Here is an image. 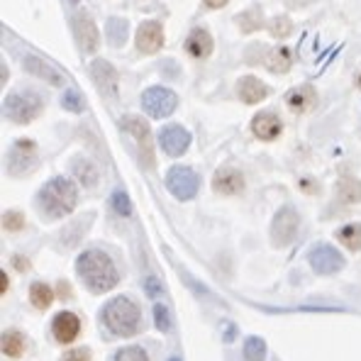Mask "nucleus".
Instances as JSON below:
<instances>
[{
    "mask_svg": "<svg viewBox=\"0 0 361 361\" xmlns=\"http://www.w3.org/2000/svg\"><path fill=\"white\" fill-rule=\"evenodd\" d=\"M76 271L90 293H105V290L115 288L120 283V274L115 269L113 259L100 249L83 252L76 262Z\"/></svg>",
    "mask_w": 361,
    "mask_h": 361,
    "instance_id": "nucleus-1",
    "label": "nucleus"
},
{
    "mask_svg": "<svg viewBox=\"0 0 361 361\" xmlns=\"http://www.w3.org/2000/svg\"><path fill=\"white\" fill-rule=\"evenodd\" d=\"M78 203V190L68 178L56 176L49 183H44L37 193V210L44 220H61L71 215Z\"/></svg>",
    "mask_w": 361,
    "mask_h": 361,
    "instance_id": "nucleus-2",
    "label": "nucleus"
},
{
    "mask_svg": "<svg viewBox=\"0 0 361 361\" xmlns=\"http://www.w3.org/2000/svg\"><path fill=\"white\" fill-rule=\"evenodd\" d=\"M100 317H103V322L113 334H118V337H132V334L140 330L142 315L135 300H130L127 295H120V298L110 300L100 310Z\"/></svg>",
    "mask_w": 361,
    "mask_h": 361,
    "instance_id": "nucleus-3",
    "label": "nucleus"
},
{
    "mask_svg": "<svg viewBox=\"0 0 361 361\" xmlns=\"http://www.w3.org/2000/svg\"><path fill=\"white\" fill-rule=\"evenodd\" d=\"M3 110L8 120L18 122V125H27V122L39 118L42 110H44V103H42V98L35 90H20V93H13L5 98Z\"/></svg>",
    "mask_w": 361,
    "mask_h": 361,
    "instance_id": "nucleus-4",
    "label": "nucleus"
},
{
    "mask_svg": "<svg viewBox=\"0 0 361 361\" xmlns=\"http://www.w3.org/2000/svg\"><path fill=\"white\" fill-rule=\"evenodd\" d=\"M176 93L169 88H161V86H154L149 90H145V95H142V108H145V113L149 115V118H169V115L176 110Z\"/></svg>",
    "mask_w": 361,
    "mask_h": 361,
    "instance_id": "nucleus-5",
    "label": "nucleus"
},
{
    "mask_svg": "<svg viewBox=\"0 0 361 361\" xmlns=\"http://www.w3.org/2000/svg\"><path fill=\"white\" fill-rule=\"evenodd\" d=\"M122 127H125L127 135L135 140L137 149H140V157H142V161L147 164V169H154V145H152L149 125H147L142 118H137V115H127V118L122 120Z\"/></svg>",
    "mask_w": 361,
    "mask_h": 361,
    "instance_id": "nucleus-6",
    "label": "nucleus"
},
{
    "mask_svg": "<svg viewBox=\"0 0 361 361\" xmlns=\"http://www.w3.org/2000/svg\"><path fill=\"white\" fill-rule=\"evenodd\" d=\"M37 166V145L32 140H18L8 152V171L13 176H25Z\"/></svg>",
    "mask_w": 361,
    "mask_h": 361,
    "instance_id": "nucleus-7",
    "label": "nucleus"
},
{
    "mask_svg": "<svg viewBox=\"0 0 361 361\" xmlns=\"http://www.w3.org/2000/svg\"><path fill=\"white\" fill-rule=\"evenodd\" d=\"M298 225H300V217L290 205L281 208L276 212L274 217V225H271V242L276 247H286V244L293 242V237L298 235Z\"/></svg>",
    "mask_w": 361,
    "mask_h": 361,
    "instance_id": "nucleus-8",
    "label": "nucleus"
},
{
    "mask_svg": "<svg viewBox=\"0 0 361 361\" xmlns=\"http://www.w3.org/2000/svg\"><path fill=\"white\" fill-rule=\"evenodd\" d=\"M198 173L188 166H173L171 171L166 173V188L176 195L178 200H190L195 193H198Z\"/></svg>",
    "mask_w": 361,
    "mask_h": 361,
    "instance_id": "nucleus-9",
    "label": "nucleus"
},
{
    "mask_svg": "<svg viewBox=\"0 0 361 361\" xmlns=\"http://www.w3.org/2000/svg\"><path fill=\"white\" fill-rule=\"evenodd\" d=\"M71 27H73V35H76L78 44H81V49L86 51V54H95L100 47V32L86 10H78V13L73 15Z\"/></svg>",
    "mask_w": 361,
    "mask_h": 361,
    "instance_id": "nucleus-10",
    "label": "nucleus"
},
{
    "mask_svg": "<svg viewBox=\"0 0 361 361\" xmlns=\"http://www.w3.org/2000/svg\"><path fill=\"white\" fill-rule=\"evenodd\" d=\"M307 262H310L315 274H322V276L334 274V271H339L344 267V257L334 247H330V244H317L310 252V257H307Z\"/></svg>",
    "mask_w": 361,
    "mask_h": 361,
    "instance_id": "nucleus-11",
    "label": "nucleus"
},
{
    "mask_svg": "<svg viewBox=\"0 0 361 361\" xmlns=\"http://www.w3.org/2000/svg\"><path fill=\"white\" fill-rule=\"evenodd\" d=\"M90 76H93V83L98 86L100 93L105 98H118V71L113 68V63L105 59H95L90 63Z\"/></svg>",
    "mask_w": 361,
    "mask_h": 361,
    "instance_id": "nucleus-12",
    "label": "nucleus"
},
{
    "mask_svg": "<svg viewBox=\"0 0 361 361\" xmlns=\"http://www.w3.org/2000/svg\"><path fill=\"white\" fill-rule=\"evenodd\" d=\"M135 44L142 54H157L164 47V27L159 20H147V23L140 25L135 37Z\"/></svg>",
    "mask_w": 361,
    "mask_h": 361,
    "instance_id": "nucleus-13",
    "label": "nucleus"
},
{
    "mask_svg": "<svg viewBox=\"0 0 361 361\" xmlns=\"http://www.w3.org/2000/svg\"><path fill=\"white\" fill-rule=\"evenodd\" d=\"M183 49L190 59L205 61V59H210L212 49H215V42H212V35L205 27H193L188 32V37H185Z\"/></svg>",
    "mask_w": 361,
    "mask_h": 361,
    "instance_id": "nucleus-14",
    "label": "nucleus"
},
{
    "mask_svg": "<svg viewBox=\"0 0 361 361\" xmlns=\"http://www.w3.org/2000/svg\"><path fill=\"white\" fill-rule=\"evenodd\" d=\"M244 185H247L244 173L235 166L217 169L215 176H212V190L220 195H240L244 190Z\"/></svg>",
    "mask_w": 361,
    "mask_h": 361,
    "instance_id": "nucleus-15",
    "label": "nucleus"
},
{
    "mask_svg": "<svg viewBox=\"0 0 361 361\" xmlns=\"http://www.w3.org/2000/svg\"><path fill=\"white\" fill-rule=\"evenodd\" d=\"M159 145L169 157H180L190 147V135L180 125H169L159 132Z\"/></svg>",
    "mask_w": 361,
    "mask_h": 361,
    "instance_id": "nucleus-16",
    "label": "nucleus"
},
{
    "mask_svg": "<svg viewBox=\"0 0 361 361\" xmlns=\"http://www.w3.org/2000/svg\"><path fill=\"white\" fill-rule=\"evenodd\" d=\"M252 132L257 140L274 142V140H279L281 132H283V122H281V118L276 113H271V110H267V113H257L252 120Z\"/></svg>",
    "mask_w": 361,
    "mask_h": 361,
    "instance_id": "nucleus-17",
    "label": "nucleus"
},
{
    "mask_svg": "<svg viewBox=\"0 0 361 361\" xmlns=\"http://www.w3.org/2000/svg\"><path fill=\"white\" fill-rule=\"evenodd\" d=\"M78 332H81V320H78L73 312L63 310L54 317V320H51V334L56 337V342L71 344L73 339L78 337Z\"/></svg>",
    "mask_w": 361,
    "mask_h": 361,
    "instance_id": "nucleus-18",
    "label": "nucleus"
},
{
    "mask_svg": "<svg viewBox=\"0 0 361 361\" xmlns=\"http://www.w3.org/2000/svg\"><path fill=\"white\" fill-rule=\"evenodd\" d=\"M23 66H25V71L30 73V76H35V78H42V81H47V83H51V86H63V76L59 71H56L51 63H47L42 56H37V54H27L23 59Z\"/></svg>",
    "mask_w": 361,
    "mask_h": 361,
    "instance_id": "nucleus-19",
    "label": "nucleus"
},
{
    "mask_svg": "<svg viewBox=\"0 0 361 361\" xmlns=\"http://www.w3.org/2000/svg\"><path fill=\"white\" fill-rule=\"evenodd\" d=\"M317 103V90L312 86H295L286 93V105L290 108V113L305 115L315 108Z\"/></svg>",
    "mask_w": 361,
    "mask_h": 361,
    "instance_id": "nucleus-20",
    "label": "nucleus"
},
{
    "mask_svg": "<svg viewBox=\"0 0 361 361\" xmlns=\"http://www.w3.org/2000/svg\"><path fill=\"white\" fill-rule=\"evenodd\" d=\"M269 93H271L269 86H264L257 76H242L240 81H237V98L247 105L262 103V100L269 98Z\"/></svg>",
    "mask_w": 361,
    "mask_h": 361,
    "instance_id": "nucleus-21",
    "label": "nucleus"
},
{
    "mask_svg": "<svg viewBox=\"0 0 361 361\" xmlns=\"http://www.w3.org/2000/svg\"><path fill=\"white\" fill-rule=\"evenodd\" d=\"M264 66H267L271 73H288L290 66H293V51L283 44L274 47V49L264 56Z\"/></svg>",
    "mask_w": 361,
    "mask_h": 361,
    "instance_id": "nucleus-22",
    "label": "nucleus"
},
{
    "mask_svg": "<svg viewBox=\"0 0 361 361\" xmlns=\"http://www.w3.org/2000/svg\"><path fill=\"white\" fill-rule=\"evenodd\" d=\"M337 198L347 205L361 203V180L354 176H342L337 180Z\"/></svg>",
    "mask_w": 361,
    "mask_h": 361,
    "instance_id": "nucleus-23",
    "label": "nucleus"
},
{
    "mask_svg": "<svg viewBox=\"0 0 361 361\" xmlns=\"http://www.w3.org/2000/svg\"><path fill=\"white\" fill-rule=\"evenodd\" d=\"M108 44L110 47H122L127 42V35H130V23L122 18H110L108 20Z\"/></svg>",
    "mask_w": 361,
    "mask_h": 361,
    "instance_id": "nucleus-24",
    "label": "nucleus"
},
{
    "mask_svg": "<svg viewBox=\"0 0 361 361\" xmlns=\"http://www.w3.org/2000/svg\"><path fill=\"white\" fill-rule=\"evenodd\" d=\"M337 240L349 249V252H359L361 249V225L359 222H349V225L339 227Z\"/></svg>",
    "mask_w": 361,
    "mask_h": 361,
    "instance_id": "nucleus-25",
    "label": "nucleus"
},
{
    "mask_svg": "<svg viewBox=\"0 0 361 361\" xmlns=\"http://www.w3.org/2000/svg\"><path fill=\"white\" fill-rule=\"evenodd\" d=\"M237 25H240V30L244 35H252V32L262 30L264 27V15L259 8H249L244 10V13L237 15Z\"/></svg>",
    "mask_w": 361,
    "mask_h": 361,
    "instance_id": "nucleus-26",
    "label": "nucleus"
},
{
    "mask_svg": "<svg viewBox=\"0 0 361 361\" xmlns=\"http://www.w3.org/2000/svg\"><path fill=\"white\" fill-rule=\"evenodd\" d=\"M73 173L78 176L86 188H93L98 183V169L88 161V159H73Z\"/></svg>",
    "mask_w": 361,
    "mask_h": 361,
    "instance_id": "nucleus-27",
    "label": "nucleus"
},
{
    "mask_svg": "<svg viewBox=\"0 0 361 361\" xmlns=\"http://www.w3.org/2000/svg\"><path fill=\"white\" fill-rule=\"evenodd\" d=\"M25 352V334L23 332H5L3 334V354L10 359L23 357Z\"/></svg>",
    "mask_w": 361,
    "mask_h": 361,
    "instance_id": "nucleus-28",
    "label": "nucleus"
},
{
    "mask_svg": "<svg viewBox=\"0 0 361 361\" xmlns=\"http://www.w3.org/2000/svg\"><path fill=\"white\" fill-rule=\"evenodd\" d=\"M30 300L35 307H39V310H44V307L51 305V300H54V293H51V288L47 283H35L30 288Z\"/></svg>",
    "mask_w": 361,
    "mask_h": 361,
    "instance_id": "nucleus-29",
    "label": "nucleus"
},
{
    "mask_svg": "<svg viewBox=\"0 0 361 361\" xmlns=\"http://www.w3.org/2000/svg\"><path fill=\"white\" fill-rule=\"evenodd\" d=\"M244 359L247 361H264L267 359V344L259 337L244 339Z\"/></svg>",
    "mask_w": 361,
    "mask_h": 361,
    "instance_id": "nucleus-30",
    "label": "nucleus"
},
{
    "mask_svg": "<svg viewBox=\"0 0 361 361\" xmlns=\"http://www.w3.org/2000/svg\"><path fill=\"white\" fill-rule=\"evenodd\" d=\"M269 32L274 39H288L290 32H293V20L286 18V15H279L269 23Z\"/></svg>",
    "mask_w": 361,
    "mask_h": 361,
    "instance_id": "nucleus-31",
    "label": "nucleus"
},
{
    "mask_svg": "<svg viewBox=\"0 0 361 361\" xmlns=\"http://www.w3.org/2000/svg\"><path fill=\"white\" fill-rule=\"evenodd\" d=\"M61 105L66 110H71V113H83V110H86V100H83V95L78 93V90H66Z\"/></svg>",
    "mask_w": 361,
    "mask_h": 361,
    "instance_id": "nucleus-32",
    "label": "nucleus"
},
{
    "mask_svg": "<svg viewBox=\"0 0 361 361\" xmlns=\"http://www.w3.org/2000/svg\"><path fill=\"white\" fill-rule=\"evenodd\" d=\"M3 227L8 232H18V230H23L25 227V215L20 210H8L3 215Z\"/></svg>",
    "mask_w": 361,
    "mask_h": 361,
    "instance_id": "nucleus-33",
    "label": "nucleus"
},
{
    "mask_svg": "<svg viewBox=\"0 0 361 361\" xmlns=\"http://www.w3.org/2000/svg\"><path fill=\"white\" fill-rule=\"evenodd\" d=\"M115 361H149V357H147V352L140 347H125L118 352Z\"/></svg>",
    "mask_w": 361,
    "mask_h": 361,
    "instance_id": "nucleus-34",
    "label": "nucleus"
},
{
    "mask_svg": "<svg viewBox=\"0 0 361 361\" xmlns=\"http://www.w3.org/2000/svg\"><path fill=\"white\" fill-rule=\"evenodd\" d=\"M110 205L115 208L118 215H130V198H127V193H122V190H115L113 198H110Z\"/></svg>",
    "mask_w": 361,
    "mask_h": 361,
    "instance_id": "nucleus-35",
    "label": "nucleus"
},
{
    "mask_svg": "<svg viewBox=\"0 0 361 361\" xmlns=\"http://www.w3.org/2000/svg\"><path fill=\"white\" fill-rule=\"evenodd\" d=\"M154 320H157V327L161 332H166L169 327H171V322H169V312H166V307H164L161 302H157V305H154Z\"/></svg>",
    "mask_w": 361,
    "mask_h": 361,
    "instance_id": "nucleus-36",
    "label": "nucleus"
},
{
    "mask_svg": "<svg viewBox=\"0 0 361 361\" xmlns=\"http://www.w3.org/2000/svg\"><path fill=\"white\" fill-rule=\"evenodd\" d=\"M90 220H93V215H86V217H81L78 222H73V232H83V230H86V222H90ZM63 240L68 242V247H73V244L78 242V235L68 237V230H66V232H63Z\"/></svg>",
    "mask_w": 361,
    "mask_h": 361,
    "instance_id": "nucleus-37",
    "label": "nucleus"
},
{
    "mask_svg": "<svg viewBox=\"0 0 361 361\" xmlns=\"http://www.w3.org/2000/svg\"><path fill=\"white\" fill-rule=\"evenodd\" d=\"M61 361H90V352L88 349H71L68 354H63Z\"/></svg>",
    "mask_w": 361,
    "mask_h": 361,
    "instance_id": "nucleus-38",
    "label": "nucleus"
},
{
    "mask_svg": "<svg viewBox=\"0 0 361 361\" xmlns=\"http://www.w3.org/2000/svg\"><path fill=\"white\" fill-rule=\"evenodd\" d=\"M286 3H288V8L300 10V8H307L310 3H315V0H286Z\"/></svg>",
    "mask_w": 361,
    "mask_h": 361,
    "instance_id": "nucleus-39",
    "label": "nucleus"
},
{
    "mask_svg": "<svg viewBox=\"0 0 361 361\" xmlns=\"http://www.w3.org/2000/svg\"><path fill=\"white\" fill-rule=\"evenodd\" d=\"M205 3V8H210V10H220V8H225L230 0H203Z\"/></svg>",
    "mask_w": 361,
    "mask_h": 361,
    "instance_id": "nucleus-40",
    "label": "nucleus"
},
{
    "mask_svg": "<svg viewBox=\"0 0 361 361\" xmlns=\"http://www.w3.org/2000/svg\"><path fill=\"white\" fill-rule=\"evenodd\" d=\"M302 188L310 190V193H315V183H312V180H300V190Z\"/></svg>",
    "mask_w": 361,
    "mask_h": 361,
    "instance_id": "nucleus-41",
    "label": "nucleus"
},
{
    "mask_svg": "<svg viewBox=\"0 0 361 361\" xmlns=\"http://www.w3.org/2000/svg\"><path fill=\"white\" fill-rule=\"evenodd\" d=\"M15 262H18V269L23 271V269H27V262H25L23 257H15Z\"/></svg>",
    "mask_w": 361,
    "mask_h": 361,
    "instance_id": "nucleus-42",
    "label": "nucleus"
},
{
    "mask_svg": "<svg viewBox=\"0 0 361 361\" xmlns=\"http://www.w3.org/2000/svg\"><path fill=\"white\" fill-rule=\"evenodd\" d=\"M357 88H361V71L357 73Z\"/></svg>",
    "mask_w": 361,
    "mask_h": 361,
    "instance_id": "nucleus-43",
    "label": "nucleus"
},
{
    "mask_svg": "<svg viewBox=\"0 0 361 361\" xmlns=\"http://www.w3.org/2000/svg\"><path fill=\"white\" fill-rule=\"evenodd\" d=\"M68 3H73V5H76V3H78V0H68Z\"/></svg>",
    "mask_w": 361,
    "mask_h": 361,
    "instance_id": "nucleus-44",
    "label": "nucleus"
},
{
    "mask_svg": "<svg viewBox=\"0 0 361 361\" xmlns=\"http://www.w3.org/2000/svg\"><path fill=\"white\" fill-rule=\"evenodd\" d=\"M169 361H180V359H176V357H173V359H169Z\"/></svg>",
    "mask_w": 361,
    "mask_h": 361,
    "instance_id": "nucleus-45",
    "label": "nucleus"
}]
</instances>
